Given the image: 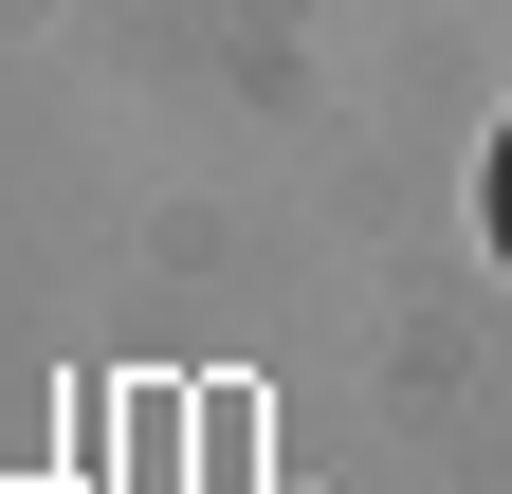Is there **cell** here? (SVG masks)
Masks as SVG:
<instances>
[{
	"mask_svg": "<svg viewBox=\"0 0 512 494\" xmlns=\"http://www.w3.org/2000/svg\"><path fill=\"white\" fill-rule=\"evenodd\" d=\"M494 257H512V129H494Z\"/></svg>",
	"mask_w": 512,
	"mask_h": 494,
	"instance_id": "1",
	"label": "cell"
}]
</instances>
